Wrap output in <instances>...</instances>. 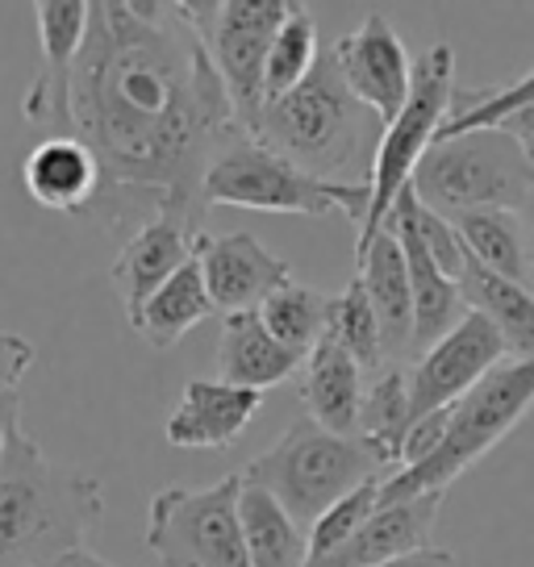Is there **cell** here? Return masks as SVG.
Instances as JSON below:
<instances>
[{"label": "cell", "mask_w": 534, "mask_h": 567, "mask_svg": "<svg viewBox=\"0 0 534 567\" xmlns=\"http://www.w3.org/2000/svg\"><path fill=\"white\" fill-rule=\"evenodd\" d=\"M72 125L113 188L196 226L217 151L243 134L205 42L167 0H92Z\"/></svg>", "instance_id": "1"}, {"label": "cell", "mask_w": 534, "mask_h": 567, "mask_svg": "<svg viewBox=\"0 0 534 567\" xmlns=\"http://www.w3.org/2000/svg\"><path fill=\"white\" fill-rule=\"evenodd\" d=\"M101 517V480L54 463L21 422H13L0 451V567H42L89 547Z\"/></svg>", "instance_id": "2"}, {"label": "cell", "mask_w": 534, "mask_h": 567, "mask_svg": "<svg viewBox=\"0 0 534 567\" xmlns=\"http://www.w3.org/2000/svg\"><path fill=\"white\" fill-rule=\"evenodd\" d=\"M384 130L389 122L368 105H359L342 84L339 63L326 47L301 84L267 105L255 138L309 176L335 184H368Z\"/></svg>", "instance_id": "3"}, {"label": "cell", "mask_w": 534, "mask_h": 567, "mask_svg": "<svg viewBox=\"0 0 534 567\" xmlns=\"http://www.w3.org/2000/svg\"><path fill=\"white\" fill-rule=\"evenodd\" d=\"M389 476L392 463L372 443H363L359 434H330L314 417L292 422L264 455L243 467V480L276 496L305 534L342 496Z\"/></svg>", "instance_id": "4"}, {"label": "cell", "mask_w": 534, "mask_h": 567, "mask_svg": "<svg viewBox=\"0 0 534 567\" xmlns=\"http://www.w3.org/2000/svg\"><path fill=\"white\" fill-rule=\"evenodd\" d=\"M534 405V359H505L463 401L446 409L443 439L422 463L401 467L380 484V505L422 493H446L476 460L514 430Z\"/></svg>", "instance_id": "5"}, {"label": "cell", "mask_w": 534, "mask_h": 567, "mask_svg": "<svg viewBox=\"0 0 534 567\" xmlns=\"http://www.w3.org/2000/svg\"><path fill=\"white\" fill-rule=\"evenodd\" d=\"M410 193L446 221L481 209L517 213L534 193V159L505 125L468 130L451 138L439 134L422 167L413 172Z\"/></svg>", "instance_id": "6"}, {"label": "cell", "mask_w": 534, "mask_h": 567, "mask_svg": "<svg viewBox=\"0 0 534 567\" xmlns=\"http://www.w3.org/2000/svg\"><path fill=\"white\" fill-rule=\"evenodd\" d=\"M230 205L255 213H292V217H326V213H351L363 221L372 205V184H335L301 172L297 163L276 155L250 134L230 138L217 151L214 167L205 176V209Z\"/></svg>", "instance_id": "7"}, {"label": "cell", "mask_w": 534, "mask_h": 567, "mask_svg": "<svg viewBox=\"0 0 534 567\" xmlns=\"http://www.w3.org/2000/svg\"><path fill=\"white\" fill-rule=\"evenodd\" d=\"M455 105V54L446 42H434L418 63H413V92L405 109L397 113L380 138L372 167V205L363 213L356 230V264L372 250V243L384 234L397 200L405 196V188L413 184V172L422 167L427 151L434 146V138L443 134L446 117Z\"/></svg>", "instance_id": "8"}, {"label": "cell", "mask_w": 534, "mask_h": 567, "mask_svg": "<svg viewBox=\"0 0 534 567\" xmlns=\"http://www.w3.org/2000/svg\"><path fill=\"white\" fill-rule=\"evenodd\" d=\"M292 0H188L179 4L184 21L205 42L217 75L226 84L238 130L259 134L267 113V54L285 25Z\"/></svg>", "instance_id": "9"}, {"label": "cell", "mask_w": 534, "mask_h": 567, "mask_svg": "<svg viewBox=\"0 0 534 567\" xmlns=\"http://www.w3.org/2000/svg\"><path fill=\"white\" fill-rule=\"evenodd\" d=\"M238 496L243 476L155 493L146 509V550L160 567H250Z\"/></svg>", "instance_id": "10"}, {"label": "cell", "mask_w": 534, "mask_h": 567, "mask_svg": "<svg viewBox=\"0 0 534 567\" xmlns=\"http://www.w3.org/2000/svg\"><path fill=\"white\" fill-rule=\"evenodd\" d=\"M505 359H510V351H505L497 330L481 313H468L443 342H434L427 354H418L413 363H405L413 425L451 409L455 401H463Z\"/></svg>", "instance_id": "11"}, {"label": "cell", "mask_w": 534, "mask_h": 567, "mask_svg": "<svg viewBox=\"0 0 534 567\" xmlns=\"http://www.w3.org/2000/svg\"><path fill=\"white\" fill-rule=\"evenodd\" d=\"M38 21V75L21 113L30 125H42L47 138H68L75 134L72 125V92H75V63L89 38V4L84 0H38L34 4Z\"/></svg>", "instance_id": "12"}, {"label": "cell", "mask_w": 534, "mask_h": 567, "mask_svg": "<svg viewBox=\"0 0 534 567\" xmlns=\"http://www.w3.org/2000/svg\"><path fill=\"white\" fill-rule=\"evenodd\" d=\"M193 259L201 267V276H205L209 301H214V309L222 318L264 309L267 297H276L285 284H292L288 259L271 255L250 230H230V234L201 230L196 234Z\"/></svg>", "instance_id": "13"}, {"label": "cell", "mask_w": 534, "mask_h": 567, "mask_svg": "<svg viewBox=\"0 0 534 567\" xmlns=\"http://www.w3.org/2000/svg\"><path fill=\"white\" fill-rule=\"evenodd\" d=\"M330 54L339 63L342 84L351 89L359 105L380 113L384 122H392L405 109L413 92V59L384 13H368L359 21V30L342 34L330 47Z\"/></svg>", "instance_id": "14"}, {"label": "cell", "mask_w": 534, "mask_h": 567, "mask_svg": "<svg viewBox=\"0 0 534 567\" xmlns=\"http://www.w3.org/2000/svg\"><path fill=\"white\" fill-rule=\"evenodd\" d=\"M196 234L201 226L179 217V213H155L146 217L138 230L125 238V247L117 250V259L109 267L113 288L125 305V321L134 318L163 284L176 276L179 267L193 264Z\"/></svg>", "instance_id": "15"}, {"label": "cell", "mask_w": 534, "mask_h": 567, "mask_svg": "<svg viewBox=\"0 0 534 567\" xmlns=\"http://www.w3.org/2000/svg\"><path fill=\"white\" fill-rule=\"evenodd\" d=\"M264 409V392L238 389L226 380H188L176 409L167 413V443L179 451H226L238 443Z\"/></svg>", "instance_id": "16"}, {"label": "cell", "mask_w": 534, "mask_h": 567, "mask_svg": "<svg viewBox=\"0 0 534 567\" xmlns=\"http://www.w3.org/2000/svg\"><path fill=\"white\" fill-rule=\"evenodd\" d=\"M384 230L401 243L405 250V267H410V288H413V359L427 354L434 342H443L463 318H468V305H463V292L455 280H446L439 264L427 255L422 238L413 230L410 213L397 200L389 226Z\"/></svg>", "instance_id": "17"}, {"label": "cell", "mask_w": 534, "mask_h": 567, "mask_svg": "<svg viewBox=\"0 0 534 567\" xmlns=\"http://www.w3.org/2000/svg\"><path fill=\"white\" fill-rule=\"evenodd\" d=\"M443 509V493L405 496V501H389L376 505V514L356 530V538L318 567H380L392 559H405L413 550L430 547V534Z\"/></svg>", "instance_id": "18"}, {"label": "cell", "mask_w": 534, "mask_h": 567, "mask_svg": "<svg viewBox=\"0 0 534 567\" xmlns=\"http://www.w3.org/2000/svg\"><path fill=\"white\" fill-rule=\"evenodd\" d=\"M21 179H25V193L34 196L42 209L84 213L101 193L105 172H101V159L92 155L89 142L68 134V138L38 142L34 151L25 155Z\"/></svg>", "instance_id": "19"}, {"label": "cell", "mask_w": 534, "mask_h": 567, "mask_svg": "<svg viewBox=\"0 0 534 567\" xmlns=\"http://www.w3.org/2000/svg\"><path fill=\"white\" fill-rule=\"evenodd\" d=\"M356 276L368 288L380 334H384V359L389 363H413V288L405 250L389 230L372 243V250L356 264Z\"/></svg>", "instance_id": "20"}, {"label": "cell", "mask_w": 534, "mask_h": 567, "mask_svg": "<svg viewBox=\"0 0 534 567\" xmlns=\"http://www.w3.org/2000/svg\"><path fill=\"white\" fill-rule=\"evenodd\" d=\"M363 389V368L330 334L301 363V401L309 409L305 417H314L330 434H359Z\"/></svg>", "instance_id": "21"}, {"label": "cell", "mask_w": 534, "mask_h": 567, "mask_svg": "<svg viewBox=\"0 0 534 567\" xmlns=\"http://www.w3.org/2000/svg\"><path fill=\"white\" fill-rule=\"evenodd\" d=\"M217 372L226 384L250 392H267L301 372V359L280 347L264 326L259 309L222 318V342H217Z\"/></svg>", "instance_id": "22"}, {"label": "cell", "mask_w": 534, "mask_h": 567, "mask_svg": "<svg viewBox=\"0 0 534 567\" xmlns=\"http://www.w3.org/2000/svg\"><path fill=\"white\" fill-rule=\"evenodd\" d=\"M460 292L468 313H481L501 334L510 359H534V292L526 284L505 280L476 259L463 264Z\"/></svg>", "instance_id": "23"}, {"label": "cell", "mask_w": 534, "mask_h": 567, "mask_svg": "<svg viewBox=\"0 0 534 567\" xmlns=\"http://www.w3.org/2000/svg\"><path fill=\"white\" fill-rule=\"evenodd\" d=\"M209 313H217V309L209 301L205 276H201V267L193 259L188 267H179L176 276L130 318V330L143 338V342H151L155 351H172L179 338L188 334V330H196Z\"/></svg>", "instance_id": "24"}, {"label": "cell", "mask_w": 534, "mask_h": 567, "mask_svg": "<svg viewBox=\"0 0 534 567\" xmlns=\"http://www.w3.org/2000/svg\"><path fill=\"white\" fill-rule=\"evenodd\" d=\"M238 517H243V543H247L250 567H305L309 534L285 514V505L276 496L243 480Z\"/></svg>", "instance_id": "25"}, {"label": "cell", "mask_w": 534, "mask_h": 567, "mask_svg": "<svg viewBox=\"0 0 534 567\" xmlns=\"http://www.w3.org/2000/svg\"><path fill=\"white\" fill-rule=\"evenodd\" d=\"M413 430L410 413V372L405 363H384L363 389V409H359V439L372 443L384 460L392 463V476L401 472L405 439Z\"/></svg>", "instance_id": "26"}, {"label": "cell", "mask_w": 534, "mask_h": 567, "mask_svg": "<svg viewBox=\"0 0 534 567\" xmlns=\"http://www.w3.org/2000/svg\"><path fill=\"white\" fill-rule=\"evenodd\" d=\"M264 326L271 330V338L288 347L297 359H309L318 351V342L330 334V318H335V297H321L318 288L305 284H285L276 297H267L259 309Z\"/></svg>", "instance_id": "27"}, {"label": "cell", "mask_w": 534, "mask_h": 567, "mask_svg": "<svg viewBox=\"0 0 534 567\" xmlns=\"http://www.w3.org/2000/svg\"><path fill=\"white\" fill-rule=\"evenodd\" d=\"M460 234L468 259H476L481 267L497 271L505 280L526 284V238H522V221L514 209H481L463 213L451 221ZM531 288V284H526Z\"/></svg>", "instance_id": "28"}, {"label": "cell", "mask_w": 534, "mask_h": 567, "mask_svg": "<svg viewBox=\"0 0 534 567\" xmlns=\"http://www.w3.org/2000/svg\"><path fill=\"white\" fill-rule=\"evenodd\" d=\"M318 51L321 47H318L314 9L301 4V0H292L285 25H280V34L271 42V54H267V80H264L267 105L288 96V92L301 84L305 75L314 71V63H318Z\"/></svg>", "instance_id": "29"}, {"label": "cell", "mask_w": 534, "mask_h": 567, "mask_svg": "<svg viewBox=\"0 0 534 567\" xmlns=\"http://www.w3.org/2000/svg\"><path fill=\"white\" fill-rule=\"evenodd\" d=\"M330 338L339 342L342 351L356 359L363 372H380L384 359V334H380V318H376L368 288L359 276H351V284L335 297V318H330Z\"/></svg>", "instance_id": "30"}, {"label": "cell", "mask_w": 534, "mask_h": 567, "mask_svg": "<svg viewBox=\"0 0 534 567\" xmlns=\"http://www.w3.org/2000/svg\"><path fill=\"white\" fill-rule=\"evenodd\" d=\"M534 105V68L526 75H514L501 89H476V92H455V105L446 117L443 134H468V130H489V125H505L514 113Z\"/></svg>", "instance_id": "31"}, {"label": "cell", "mask_w": 534, "mask_h": 567, "mask_svg": "<svg viewBox=\"0 0 534 567\" xmlns=\"http://www.w3.org/2000/svg\"><path fill=\"white\" fill-rule=\"evenodd\" d=\"M380 484H384V480L363 484V488H356L351 496H342L335 509H326V514L314 522L305 567H318V564H326V559H335V555L356 538V530L376 514V505H380Z\"/></svg>", "instance_id": "32"}, {"label": "cell", "mask_w": 534, "mask_h": 567, "mask_svg": "<svg viewBox=\"0 0 534 567\" xmlns=\"http://www.w3.org/2000/svg\"><path fill=\"white\" fill-rule=\"evenodd\" d=\"M34 342L21 334H9V330H0V401H9L13 389L21 384V375L34 368Z\"/></svg>", "instance_id": "33"}, {"label": "cell", "mask_w": 534, "mask_h": 567, "mask_svg": "<svg viewBox=\"0 0 534 567\" xmlns=\"http://www.w3.org/2000/svg\"><path fill=\"white\" fill-rule=\"evenodd\" d=\"M380 567H463V559L443 547H427V550H413L405 559H392V564H380Z\"/></svg>", "instance_id": "34"}, {"label": "cell", "mask_w": 534, "mask_h": 567, "mask_svg": "<svg viewBox=\"0 0 534 567\" xmlns=\"http://www.w3.org/2000/svg\"><path fill=\"white\" fill-rule=\"evenodd\" d=\"M517 221H522V238H526V284L534 292V193L526 196V205L517 209Z\"/></svg>", "instance_id": "35"}, {"label": "cell", "mask_w": 534, "mask_h": 567, "mask_svg": "<svg viewBox=\"0 0 534 567\" xmlns=\"http://www.w3.org/2000/svg\"><path fill=\"white\" fill-rule=\"evenodd\" d=\"M505 130H510V134L522 142V151H526V155L534 159V105L522 109V113H514V117L505 122Z\"/></svg>", "instance_id": "36"}, {"label": "cell", "mask_w": 534, "mask_h": 567, "mask_svg": "<svg viewBox=\"0 0 534 567\" xmlns=\"http://www.w3.org/2000/svg\"><path fill=\"white\" fill-rule=\"evenodd\" d=\"M42 567H117V564L101 559L96 550L80 547V550H68V555H59V559H51V564H42Z\"/></svg>", "instance_id": "37"}, {"label": "cell", "mask_w": 534, "mask_h": 567, "mask_svg": "<svg viewBox=\"0 0 534 567\" xmlns=\"http://www.w3.org/2000/svg\"><path fill=\"white\" fill-rule=\"evenodd\" d=\"M13 422H21V405H18V396H9V401H0V451H4V434L13 430Z\"/></svg>", "instance_id": "38"}]
</instances>
